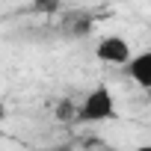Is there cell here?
<instances>
[{
    "label": "cell",
    "mask_w": 151,
    "mask_h": 151,
    "mask_svg": "<svg viewBox=\"0 0 151 151\" xmlns=\"http://www.w3.org/2000/svg\"><path fill=\"white\" fill-rule=\"evenodd\" d=\"M113 119H116V95L107 86H95L83 98V104L74 110V122L80 124H104Z\"/></svg>",
    "instance_id": "6da1fadb"
},
{
    "label": "cell",
    "mask_w": 151,
    "mask_h": 151,
    "mask_svg": "<svg viewBox=\"0 0 151 151\" xmlns=\"http://www.w3.org/2000/svg\"><path fill=\"white\" fill-rule=\"evenodd\" d=\"M130 56H133L130 53V45L122 36H104L95 45V59L104 62V65H127Z\"/></svg>",
    "instance_id": "7a4b0ae2"
},
{
    "label": "cell",
    "mask_w": 151,
    "mask_h": 151,
    "mask_svg": "<svg viewBox=\"0 0 151 151\" xmlns=\"http://www.w3.org/2000/svg\"><path fill=\"white\" fill-rule=\"evenodd\" d=\"M124 68H127V77H130L139 89H151V50L133 53Z\"/></svg>",
    "instance_id": "3957f363"
},
{
    "label": "cell",
    "mask_w": 151,
    "mask_h": 151,
    "mask_svg": "<svg viewBox=\"0 0 151 151\" xmlns=\"http://www.w3.org/2000/svg\"><path fill=\"white\" fill-rule=\"evenodd\" d=\"M33 9H36V12H56V9H59V3H36Z\"/></svg>",
    "instance_id": "277c9868"
},
{
    "label": "cell",
    "mask_w": 151,
    "mask_h": 151,
    "mask_svg": "<svg viewBox=\"0 0 151 151\" xmlns=\"http://www.w3.org/2000/svg\"><path fill=\"white\" fill-rule=\"evenodd\" d=\"M3 122H6V107H3V101H0V136H3Z\"/></svg>",
    "instance_id": "5b68a950"
},
{
    "label": "cell",
    "mask_w": 151,
    "mask_h": 151,
    "mask_svg": "<svg viewBox=\"0 0 151 151\" xmlns=\"http://www.w3.org/2000/svg\"><path fill=\"white\" fill-rule=\"evenodd\" d=\"M47 151H71V145H56V148H47Z\"/></svg>",
    "instance_id": "8992f818"
},
{
    "label": "cell",
    "mask_w": 151,
    "mask_h": 151,
    "mask_svg": "<svg viewBox=\"0 0 151 151\" xmlns=\"http://www.w3.org/2000/svg\"><path fill=\"white\" fill-rule=\"evenodd\" d=\"M133 151H151V145H148V142H145V145H136V148H133Z\"/></svg>",
    "instance_id": "52a82bcc"
}]
</instances>
